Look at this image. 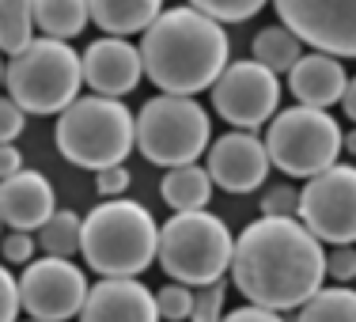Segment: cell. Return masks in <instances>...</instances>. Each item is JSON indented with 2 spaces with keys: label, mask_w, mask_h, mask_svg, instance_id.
Masks as SVG:
<instances>
[{
  "label": "cell",
  "mask_w": 356,
  "mask_h": 322,
  "mask_svg": "<svg viewBox=\"0 0 356 322\" xmlns=\"http://www.w3.org/2000/svg\"><path fill=\"white\" fill-rule=\"evenodd\" d=\"M190 319L193 322H220V319H224V284H220V281L201 284L197 292H193Z\"/></svg>",
  "instance_id": "27"
},
{
  "label": "cell",
  "mask_w": 356,
  "mask_h": 322,
  "mask_svg": "<svg viewBox=\"0 0 356 322\" xmlns=\"http://www.w3.org/2000/svg\"><path fill=\"white\" fill-rule=\"evenodd\" d=\"M261 144H266L269 167H281L292 179H311V175L337 163V156H341V125L326 110L296 103L269 118Z\"/></svg>",
  "instance_id": "8"
},
{
  "label": "cell",
  "mask_w": 356,
  "mask_h": 322,
  "mask_svg": "<svg viewBox=\"0 0 356 322\" xmlns=\"http://www.w3.org/2000/svg\"><path fill=\"white\" fill-rule=\"evenodd\" d=\"M345 83H349V76L341 69V57L318 54V49L300 54V61L288 69V91L300 106H334L341 99Z\"/></svg>",
  "instance_id": "17"
},
{
  "label": "cell",
  "mask_w": 356,
  "mask_h": 322,
  "mask_svg": "<svg viewBox=\"0 0 356 322\" xmlns=\"http://www.w3.org/2000/svg\"><path fill=\"white\" fill-rule=\"evenodd\" d=\"M190 8L224 27V23H243L250 15H258L266 8V0H190Z\"/></svg>",
  "instance_id": "25"
},
{
  "label": "cell",
  "mask_w": 356,
  "mask_h": 322,
  "mask_svg": "<svg viewBox=\"0 0 356 322\" xmlns=\"http://www.w3.org/2000/svg\"><path fill=\"white\" fill-rule=\"evenodd\" d=\"M213 106L235 129H258L277 114L281 103V76L269 72L266 65L250 61H227L224 72L213 80Z\"/></svg>",
  "instance_id": "10"
},
{
  "label": "cell",
  "mask_w": 356,
  "mask_h": 322,
  "mask_svg": "<svg viewBox=\"0 0 356 322\" xmlns=\"http://www.w3.org/2000/svg\"><path fill=\"white\" fill-rule=\"evenodd\" d=\"M54 209V186L42 171L19 167L15 175L0 179V224H8L12 232H38Z\"/></svg>",
  "instance_id": "16"
},
{
  "label": "cell",
  "mask_w": 356,
  "mask_h": 322,
  "mask_svg": "<svg viewBox=\"0 0 356 322\" xmlns=\"http://www.w3.org/2000/svg\"><path fill=\"white\" fill-rule=\"evenodd\" d=\"M156 216L129 198H106L80 220V254L99 277H140L156 261Z\"/></svg>",
  "instance_id": "3"
},
{
  "label": "cell",
  "mask_w": 356,
  "mask_h": 322,
  "mask_svg": "<svg viewBox=\"0 0 356 322\" xmlns=\"http://www.w3.org/2000/svg\"><path fill=\"white\" fill-rule=\"evenodd\" d=\"M337 103L345 106V118H353V114H356V83H353V80L345 83V91H341V99H337Z\"/></svg>",
  "instance_id": "36"
},
{
  "label": "cell",
  "mask_w": 356,
  "mask_h": 322,
  "mask_svg": "<svg viewBox=\"0 0 356 322\" xmlns=\"http://www.w3.org/2000/svg\"><path fill=\"white\" fill-rule=\"evenodd\" d=\"M300 54H303V42L284 27H266L254 38V61L266 65L269 72H288L300 61Z\"/></svg>",
  "instance_id": "22"
},
{
  "label": "cell",
  "mask_w": 356,
  "mask_h": 322,
  "mask_svg": "<svg viewBox=\"0 0 356 322\" xmlns=\"http://www.w3.org/2000/svg\"><path fill=\"white\" fill-rule=\"evenodd\" d=\"M57 152L83 171L125 163L133 152V110L122 99L83 95L57 114Z\"/></svg>",
  "instance_id": "4"
},
{
  "label": "cell",
  "mask_w": 356,
  "mask_h": 322,
  "mask_svg": "<svg viewBox=\"0 0 356 322\" xmlns=\"http://www.w3.org/2000/svg\"><path fill=\"white\" fill-rule=\"evenodd\" d=\"M209 179L213 186H220L224 193H254L269 175V156L266 144L258 140V133L250 129H235L224 133L220 140L209 144Z\"/></svg>",
  "instance_id": "13"
},
{
  "label": "cell",
  "mask_w": 356,
  "mask_h": 322,
  "mask_svg": "<svg viewBox=\"0 0 356 322\" xmlns=\"http://www.w3.org/2000/svg\"><path fill=\"white\" fill-rule=\"evenodd\" d=\"M19 311H27L35 322H69L80 315L83 296H88V277L72 258H38L27 261L19 281Z\"/></svg>",
  "instance_id": "11"
},
{
  "label": "cell",
  "mask_w": 356,
  "mask_h": 322,
  "mask_svg": "<svg viewBox=\"0 0 356 322\" xmlns=\"http://www.w3.org/2000/svg\"><path fill=\"white\" fill-rule=\"evenodd\" d=\"M125 190H129V171H125V163L95 171V193H103V198H122Z\"/></svg>",
  "instance_id": "31"
},
{
  "label": "cell",
  "mask_w": 356,
  "mask_h": 322,
  "mask_svg": "<svg viewBox=\"0 0 356 322\" xmlns=\"http://www.w3.org/2000/svg\"><path fill=\"white\" fill-rule=\"evenodd\" d=\"M23 125H27V114L4 95L0 99V144H15V137L23 133Z\"/></svg>",
  "instance_id": "32"
},
{
  "label": "cell",
  "mask_w": 356,
  "mask_h": 322,
  "mask_svg": "<svg viewBox=\"0 0 356 322\" xmlns=\"http://www.w3.org/2000/svg\"><path fill=\"white\" fill-rule=\"evenodd\" d=\"M190 303H193V288L190 284H163L156 292V311H159V319H167V322H186L190 319Z\"/></svg>",
  "instance_id": "26"
},
{
  "label": "cell",
  "mask_w": 356,
  "mask_h": 322,
  "mask_svg": "<svg viewBox=\"0 0 356 322\" xmlns=\"http://www.w3.org/2000/svg\"><path fill=\"white\" fill-rule=\"evenodd\" d=\"M322 243L296 216H258L232 243V281L254 307L296 311L322 288Z\"/></svg>",
  "instance_id": "1"
},
{
  "label": "cell",
  "mask_w": 356,
  "mask_h": 322,
  "mask_svg": "<svg viewBox=\"0 0 356 322\" xmlns=\"http://www.w3.org/2000/svg\"><path fill=\"white\" fill-rule=\"evenodd\" d=\"M296 220L318 243L353 247L356 239V171L349 163H334L311 175L303 190H296Z\"/></svg>",
  "instance_id": "9"
},
{
  "label": "cell",
  "mask_w": 356,
  "mask_h": 322,
  "mask_svg": "<svg viewBox=\"0 0 356 322\" xmlns=\"http://www.w3.org/2000/svg\"><path fill=\"white\" fill-rule=\"evenodd\" d=\"M322 273L334 277L337 284H349L353 273H356V254H353V247H334V250L322 254Z\"/></svg>",
  "instance_id": "28"
},
{
  "label": "cell",
  "mask_w": 356,
  "mask_h": 322,
  "mask_svg": "<svg viewBox=\"0 0 356 322\" xmlns=\"http://www.w3.org/2000/svg\"><path fill=\"white\" fill-rule=\"evenodd\" d=\"M261 216H296V190L292 186H273L261 193Z\"/></svg>",
  "instance_id": "30"
},
{
  "label": "cell",
  "mask_w": 356,
  "mask_h": 322,
  "mask_svg": "<svg viewBox=\"0 0 356 322\" xmlns=\"http://www.w3.org/2000/svg\"><path fill=\"white\" fill-rule=\"evenodd\" d=\"M209 114L190 95H156L133 118V144L156 167L197 163L209 148Z\"/></svg>",
  "instance_id": "7"
},
{
  "label": "cell",
  "mask_w": 356,
  "mask_h": 322,
  "mask_svg": "<svg viewBox=\"0 0 356 322\" xmlns=\"http://www.w3.org/2000/svg\"><path fill=\"white\" fill-rule=\"evenodd\" d=\"M232 232L209 209L175 213L159 227L156 261L178 284H213L232 266Z\"/></svg>",
  "instance_id": "6"
},
{
  "label": "cell",
  "mask_w": 356,
  "mask_h": 322,
  "mask_svg": "<svg viewBox=\"0 0 356 322\" xmlns=\"http://www.w3.org/2000/svg\"><path fill=\"white\" fill-rule=\"evenodd\" d=\"M31 15L46 38L69 42L88 27V0H31Z\"/></svg>",
  "instance_id": "20"
},
{
  "label": "cell",
  "mask_w": 356,
  "mask_h": 322,
  "mask_svg": "<svg viewBox=\"0 0 356 322\" xmlns=\"http://www.w3.org/2000/svg\"><path fill=\"white\" fill-rule=\"evenodd\" d=\"M80 72H83V83H88L95 95H110V99L129 95V91L144 80L137 46L125 42V38H114V35L91 42V46L83 49Z\"/></svg>",
  "instance_id": "14"
},
{
  "label": "cell",
  "mask_w": 356,
  "mask_h": 322,
  "mask_svg": "<svg viewBox=\"0 0 356 322\" xmlns=\"http://www.w3.org/2000/svg\"><path fill=\"white\" fill-rule=\"evenodd\" d=\"M80 322H159L156 292L137 277H103L99 284H88Z\"/></svg>",
  "instance_id": "15"
},
{
  "label": "cell",
  "mask_w": 356,
  "mask_h": 322,
  "mask_svg": "<svg viewBox=\"0 0 356 322\" xmlns=\"http://www.w3.org/2000/svg\"><path fill=\"white\" fill-rule=\"evenodd\" d=\"M31 322H35V319H31Z\"/></svg>",
  "instance_id": "38"
},
{
  "label": "cell",
  "mask_w": 356,
  "mask_h": 322,
  "mask_svg": "<svg viewBox=\"0 0 356 322\" xmlns=\"http://www.w3.org/2000/svg\"><path fill=\"white\" fill-rule=\"evenodd\" d=\"M140 69L159 95H197L213 88V80L227 65V42L224 27L209 15L186 8H163L148 27L140 31Z\"/></svg>",
  "instance_id": "2"
},
{
  "label": "cell",
  "mask_w": 356,
  "mask_h": 322,
  "mask_svg": "<svg viewBox=\"0 0 356 322\" xmlns=\"http://www.w3.org/2000/svg\"><path fill=\"white\" fill-rule=\"evenodd\" d=\"M38 243L49 258H72V254H80V216L72 209H54L49 220L38 227Z\"/></svg>",
  "instance_id": "23"
},
{
  "label": "cell",
  "mask_w": 356,
  "mask_h": 322,
  "mask_svg": "<svg viewBox=\"0 0 356 322\" xmlns=\"http://www.w3.org/2000/svg\"><path fill=\"white\" fill-rule=\"evenodd\" d=\"M220 322H284L281 311H269V307H254V303H247V307L239 311H227Z\"/></svg>",
  "instance_id": "34"
},
{
  "label": "cell",
  "mask_w": 356,
  "mask_h": 322,
  "mask_svg": "<svg viewBox=\"0 0 356 322\" xmlns=\"http://www.w3.org/2000/svg\"><path fill=\"white\" fill-rule=\"evenodd\" d=\"M163 201L175 213H193V209H205L213 198V179H209L205 167L197 163H182V167H167L163 182H159Z\"/></svg>",
  "instance_id": "19"
},
{
  "label": "cell",
  "mask_w": 356,
  "mask_h": 322,
  "mask_svg": "<svg viewBox=\"0 0 356 322\" xmlns=\"http://www.w3.org/2000/svg\"><path fill=\"white\" fill-rule=\"evenodd\" d=\"M31 38H35L31 0H0V49L4 54H19Z\"/></svg>",
  "instance_id": "24"
},
{
  "label": "cell",
  "mask_w": 356,
  "mask_h": 322,
  "mask_svg": "<svg viewBox=\"0 0 356 322\" xmlns=\"http://www.w3.org/2000/svg\"><path fill=\"white\" fill-rule=\"evenodd\" d=\"M296 322H356V296L353 288L334 284V288H318L311 300H303Z\"/></svg>",
  "instance_id": "21"
},
{
  "label": "cell",
  "mask_w": 356,
  "mask_h": 322,
  "mask_svg": "<svg viewBox=\"0 0 356 322\" xmlns=\"http://www.w3.org/2000/svg\"><path fill=\"white\" fill-rule=\"evenodd\" d=\"M0 83H4V65H0Z\"/></svg>",
  "instance_id": "37"
},
{
  "label": "cell",
  "mask_w": 356,
  "mask_h": 322,
  "mask_svg": "<svg viewBox=\"0 0 356 322\" xmlns=\"http://www.w3.org/2000/svg\"><path fill=\"white\" fill-rule=\"evenodd\" d=\"M80 54L61 38H31L4 65L8 99L23 114H61L72 99H80Z\"/></svg>",
  "instance_id": "5"
},
{
  "label": "cell",
  "mask_w": 356,
  "mask_h": 322,
  "mask_svg": "<svg viewBox=\"0 0 356 322\" xmlns=\"http://www.w3.org/2000/svg\"><path fill=\"white\" fill-rule=\"evenodd\" d=\"M0 254H4L12 266H27L31 254H35V235L31 232H8L0 239Z\"/></svg>",
  "instance_id": "29"
},
{
  "label": "cell",
  "mask_w": 356,
  "mask_h": 322,
  "mask_svg": "<svg viewBox=\"0 0 356 322\" xmlns=\"http://www.w3.org/2000/svg\"><path fill=\"white\" fill-rule=\"evenodd\" d=\"M23 167V156L15 144H0V179H8V175H15Z\"/></svg>",
  "instance_id": "35"
},
{
  "label": "cell",
  "mask_w": 356,
  "mask_h": 322,
  "mask_svg": "<svg viewBox=\"0 0 356 322\" xmlns=\"http://www.w3.org/2000/svg\"><path fill=\"white\" fill-rule=\"evenodd\" d=\"M19 319V284L8 273V266H0V322Z\"/></svg>",
  "instance_id": "33"
},
{
  "label": "cell",
  "mask_w": 356,
  "mask_h": 322,
  "mask_svg": "<svg viewBox=\"0 0 356 322\" xmlns=\"http://www.w3.org/2000/svg\"><path fill=\"white\" fill-rule=\"evenodd\" d=\"M281 27L330 57L356 54V0H273Z\"/></svg>",
  "instance_id": "12"
},
{
  "label": "cell",
  "mask_w": 356,
  "mask_h": 322,
  "mask_svg": "<svg viewBox=\"0 0 356 322\" xmlns=\"http://www.w3.org/2000/svg\"><path fill=\"white\" fill-rule=\"evenodd\" d=\"M163 12V0H88V23L114 38L137 35Z\"/></svg>",
  "instance_id": "18"
}]
</instances>
